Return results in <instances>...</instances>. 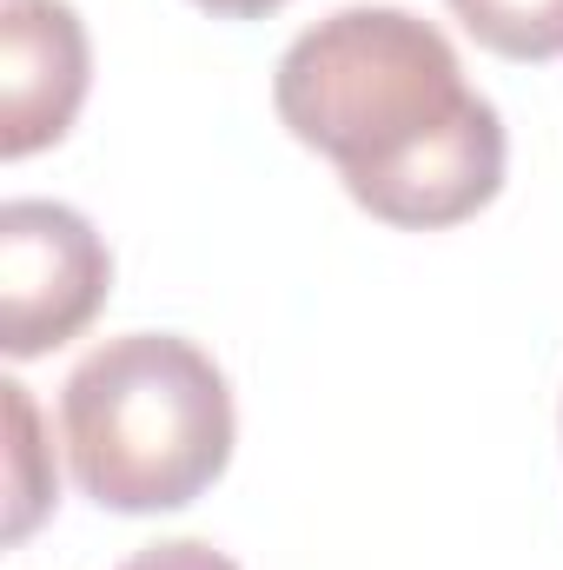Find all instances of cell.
<instances>
[{
	"label": "cell",
	"instance_id": "2",
	"mask_svg": "<svg viewBox=\"0 0 563 570\" xmlns=\"http://www.w3.org/2000/svg\"><path fill=\"white\" fill-rule=\"evenodd\" d=\"M60 438L100 511H186L233 464V385L179 332H120L67 372Z\"/></svg>",
	"mask_w": 563,
	"mask_h": 570
},
{
	"label": "cell",
	"instance_id": "7",
	"mask_svg": "<svg viewBox=\"0 0 563 570\" xmlns=\"http://www.w3.org/2000/svg\"><path fill=\"white\" fill-rule=\"evenodd\" d=\"M120 570H239L226 551H213V544H199V538H172V544H146L134 551Z\"/></svg>",
	"mask_w": 563,
	"mask_h": 570
},
{
	"label": "cell",
	"instance_id": "3",
	"mask_svg": "<svg viewBox=\"0 0 563 570\" xmlns=\"http://www.w3.org/2000/svg\"><path fill=\"white\" fill-rule=\"evenodd\" d=\"M113 292V253L87 213L60 199L0 206V345L7 358H40L80 338Z\"/></svg>",
	"mask_w": 563,
	"mask_h": 570
},
{
	"label": "cell",
	"instance_id": "8",
	"mask_svg": "<svg viewBox=\"0 0 563 570\" xmlns=\"http://www.w3.org/2000/svg\"><path fill=\"white\" fill-rule=\"evenodd\" d=\"M192 7H206L213 20H266V13H279L285 0H192Z\"/></svg>",
	"mask_w": 563,
	"mask_h": 570
},
{
	"label": "cell",
	"instance_id": "6",
	"mask_svg": "<svg viewBox=\"0 0 563 570\" xmlns=\"http://www.w3.org/2000/svg\"><path fill=\"white\" fill-rule=\"evenodd\" d=\"M457 27L497 60H563V0H444Z\"/></svg>",
	"mask_w": 563,
	"mask_h": 570
},
{
	"label": "cell",
	"instance_id": "4",
	"mask_svg": "<svg viewBox=\"0 0 563 570\" xmlns=\"http://www.w3.org/2000/svg\"><path fill=\"white\" fill-rule=\"evenodd\" d=\"M93 47L67 0H0V159H33L73 134Z\"/></svg>",
	"mask_w": 563,
	"mask_h": 570
},
{
	"label": "cell",
	"instance_id": "5",
	"mask_svg": "<svg viewBox=\"0 0 563 570\" xmlns=\"http://www.w3.org/2000/svg\"><path fill=\"white\" fill-rule=\"evenodd\" d=\"M0 412H7V504H0V538L27 544L40 531V518L60 504V471H53V444L40 431V412L27 399L20 379L0 385Z\"/></svg>",
	"mask_w": 563,
	"mask_h": 570
},
{
	"label": "cell",
	"instance_id": "1",
	"mask_svg": "<svg viewBox=\"0 0 563 570\" xmlns=\"http://www.w3.org/2000/svg\"><path fill=\"white\" fill-rule=\"evenodd\" d=\"M273 107L398 233L464 226L504 193V114L464 80L457 47L405 7H338L305 27L273 73Z\"/></svg>",
	"mask_w": 563,
	"mask_h": 570
}]
</instances>
